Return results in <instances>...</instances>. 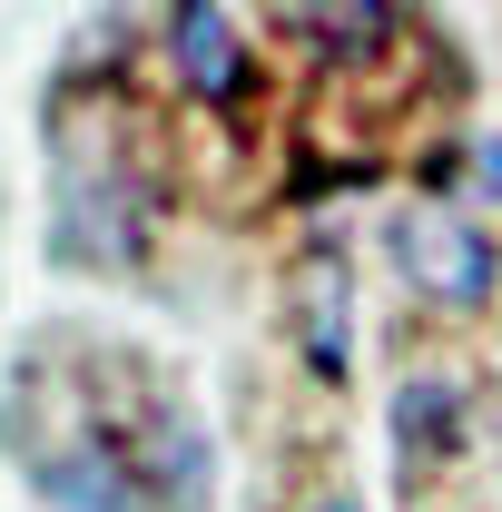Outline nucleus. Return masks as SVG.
<instances>
[{
    "label": "nucleus",
    "instance_id": "1",
    "mask_svg": "<svg viewBox=\"0 0 502 512\" xmlns=\"http://www.w3.org/2000/svg\"><path fill=\"white\" fill-rule=\"evenodd\" d=\"M168 227V178L158 158H138V138L119 128V109H79L50 99V256L79 276H138L158 256Z\"/></svg>",
    "mask_w": 502,
    "mask_h": 512
},
{
    "label": "nucleus",
    "instance_id": "2",
    "mask_svg": "<svg viewBox=\"0 0 502 512\" xmlns=\"http://www.w3.org/2000/svg\"><path fill=\"white\" fill-rule=\"evenodd\" d=\"M89 384H99V414H109L119 463L138 483V512H207L217 503V444H207V424L138 355H89Z\"/></svg>",
    "mask_w": 502,
    "mask_h": 512
},
{
    "label": "nucleus",
    "instance_id": "3",
    "mask_svg": "<svg viewBox=\"0 0 502 512\" xmlns=\"http://www.w3.org/2000/svg\"><path fill=\"white\" fill-rule=\"evenodd\" d=\"M384 266L424 316H483L502 296V237L453 188H414L384 217Z\"/></svg>",
    "mask_w": 502,
    "mask_h": 512
},
{
    "label": "nucleus",
    "instance_id": "4",
    "mask_svg": "<svg viewBox=\"0 0 502 512\" xmlns=\"http://www.w3.org/2000/svg\"><path fill=\"white\" fill-rule=\"evenodd\" d=\"M158 60L178 79V99L207 109V119H247L256 109V40H247L237 10H217V0L158 10Z\"/></svg>",
    "mask_w": 502,
    "mask_h": 512
},
{
    "label": "nucleus",
    "instance_id": "5",
    "mask_svg": "<svg viewBox=\"0 0 502 512\" xmlns=\"http://www.w3.org/2000/svg\"><path fill=\"white\" fill-rule=\"evenodd\" d=\"M276 316H286V345L315 384L355 375V247L345 237H306L286 286H276Z\"/></svg>",
    "mask_w": 502,
    "mask_h": 512
},
{
    "label": "nucleus",
    "instance_id": "6",
    "mask_svg": "<svg viewBox=\"0 0 502 512\" xmlns=\"http://www.w3.org/2000/svg\"><path fill=\"white\" fill-rule=\"evenodd\" d=\"M384 424H394V453H404V463H443V453L473 434V375L443 365V355L404 365V375H394V404H384Z\"/></svg>",
    "mask_w": 502,
    "mask_h": 512
},
{
    "label": "nucleus",
    "instance_id": "7",
    "mask_svg": "<svg viewBox=\"0 0 502 512\" xmlns=\"http://www.w3.org/2000/svg\"><path fill=\"white\" fill-rule=\"evenodd\" d=\"M453 197L483 217V207H502V128H473L463 138V178H453Z\"/></svg>",
    "mask_w": 502,
    "mask_h": 512
},
{
    "label": "nucleus",
    "instance_id": "8",
    "mask_svg": "<svg viewBox=\"0 0 502 512\" xmlns=\"http://www.w3.org/2000/svg\"><path fill=\"white\" fill-rule=\"evenodd\" d=\"M296 512H365V503H355L345 483H315V493H306V503H296Z\"/></svg>",
    "mask_w": 502,
    "mask_h": 512
}]
</instances>
